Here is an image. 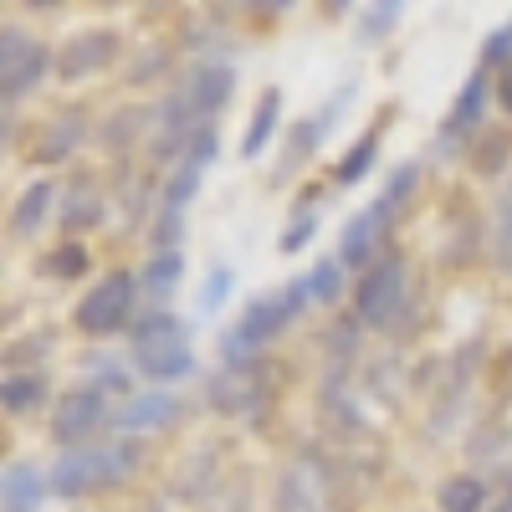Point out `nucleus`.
Masks as SVG:
<instances>
[{
	"instance_id": "nucleus-1",
	"label": "nucleus",
	"mask_w": 512,
	"mask_h": 512,
	"mask_svg": "<svg viewBox=\"0 0 512 512\" xmlns=\"http://www.w3.org/2000/svg\"><path fill=\"white\" fill-rule=\"evenodd\" d=\"M313 297V287H308V277H292L282 292H272V297H256V303L241 313V323L221 338V354H226V364L236 369V364H246L262 344H272V338L303 313V303Z\"/></svg>"
},
{
	"instance_id": "nucleus-2",
	"label": "nucleus",
	"mask_w": 512,
	"mask_h": 512,
	"mask_svg": "<svg viewBox=\"0 0 512 512\" xmlns=\"http://www.w3.org/2000/svg\"><path fill=\"white\" fill-rule=\"evenodd\" d=\"M134 364H139V374H149V379H159V384L185 379V374L195 369L185 318H175L169 308H149V313L134 323Z\"/></svg>"
},
{
	"instance_id": "nucleus-3",
	"label": "nucleus",
	"mask_w": 512,
	"mask_h": 512,
	"mask_svg": "<svg viewBox=\"0 0 512 512\" xmlns=\"http://www.w3.org/2000/svg\"><path fill=\"white\" fill-rule=\"evenodd\" d=\"M139 466V446L134 441H113V446H82V451H62V461L52 466V492L57 497H82L123 482Z\"/></svg>"
},
{
	"instance_id": "nucleus-4",
	"label": "nucleus",
	"mask_w": 512,
	"mask_h": 512,
	"mask_svg": "<svg viewBox=\"0 0 512 512\" xmlns=\"http://www.w3.org/2000/svg\"><path fill=\"white\" fill-rule=\"evenodd\" d=\"M72 323L88 333V338H113V333H123V328H134V323H139V282L128 277V272L98 277L88 292H82Z\"/></svg>"
},
{
	"instance_id": "nucleus-5",
	"label": "nucleus",
	"mask_w": 512,
	"mask_h": 512,
	"mask_svg": "<svg viewBox=\"0 0 512 512\" xmlns=\"http://www.w3.org/2000/svg\"><path fill=\"white\" fill-rule=\"evenodd\" d=\"M359 323L369 328H395L400 313H405V262L400 256H384V262H374L364 277H359Z\"/></svg>"
},
{
	"instance_id": "nucleus-6",
	"label": "nucleus",
	"mask_w": 512,
	"mask_h": 512,
	"mask_svg": "<svg viewBox=\"0 0 512 512\" xmlns=\"http://www.w3.org/2000/svg\"><path fill=\"white\" fill-rule=\"evenodd\" d=\"M47 67H52V52L41 47V41H31L16 26L0 31V98L6 103H21L36 82L47 77Z\"/></svg>"
},
{
	"instance_id": "nucleus-7",
	"label": "nucleus",
	"mask_w": 512,
	"mask_h": 512,
	"mask_svg": "<svg viewBox=\"0 0 512 512\" xmlns=\"http://www.w3.org/2000/svg\"><path fill=\"white\" fill-rule=\"evenodd\" d=\"M108 425V395L93 390V384H82V390H67L52 410V441L67 446V451H82L93 446V436Z\"/></svg>"
},
{
	"instance_id": "nucleus-8",
	"label": "nucleus",
	"mask_w": 512,
	"mask_h": 512,
	"mask_svg": "<svg viewBox=\"0 0 512 512\" xmlns=\"http://www.w3.org/2000/svg\"><path fill=\"white\" fill-rule=\"evenodd\" d=\"M231 88H236V72L226 62H195L190 77H185V88L180 98L190 103V113L205 123V113H221L231 103Z\"/></svg>"
},
{
	"instance_id": "nucleus-9",
	"label": "nucleus",
	"mask_w": 512,
	"mask_h": 512,
	"mask_svg": "<svg viewBox=\"0 0 512 512\" xmlns=\"http://www.w3.org/2000/svg\"><path fill=\"white\" fill-rule=\"evenodd\" d=\"M113 57H118V36L103 31V26H88L82 36H72L67 47H62V57H57V77H62V82H77V77H88V72L108 67Z\"/></svg>"
},
{
	"instance_id": "nucleus-10",
	"label": "nucleus",
	"mask_w": 512,
	"mask_h": 512,
	"mask_svg": "<svg viewBox=\"0 0 512 512\" xmlns=\"http://www.w3.org/2000/svg\"><path fill=\"white\" fill-rule=\"evenodd\" d=\"M384 221H390V210H379V205H369V210H359V216L349 221V231H344V246H338V262L344 267H374V262H384L379 256V246H384Z\"/></svg>"
},
{
	"instance_id": "nucleus-11",
	"label": "nucleus",
	"mask_w": 512,
	"mask_h": 512,
	"mask_svg": "<svg viewBox=\"0 0 512 512\" xmlns=\"http://www.w3.org/2000/svg\"><path fill=\"white\" fill-rule=\"evenodd\" d=\"M175 415H180V400L169 395V390H144V395H134L128 405H118L113 425H118V431H128V436H139V431H154V425L175 420Z\"/></svg>"
},
{
	"instance_id": "nucleus-12",
	"label": "nucleus",
	"mask_w": 512,
	"mask_h": 512,
	"mask_svg": "<svg viewBox=\"0 0 512 512\" xmlns=\"http://www.w3.org/2000/svg\"><path fill=\"white\" fill-rule=\"evenodd\" d=\"M52 492V477H41L36 466L16 461L0 477V512H41V497Z\"/></svg>"
},
{
	"instance_id": "nucleus-13",
	"label": "nucleus",
	"mask_w": 512,
	"mask_h": 512,
	"mask_svg": "<svg viewBox=\"0 0 512 512\" xmlns=\"http://www.w3.org/2000/svg\"><path fill=\"white\" fill-rule=\"evenodd\" d=\"M482 108H487V77L477 72V77H466V88H461V98H456L451 118L441 123V144L451 149V144H461L466 134H477V123H482Z\"/></svg>"
},
{
	"instance_id": "nucleus-14",
	"label": "nucleus",
	"mask_w": 512,
	"mask_h": 512,
	"mask_svg": "<svg viewBox=\"0 0 512 512\" xmlns=\"http://www.w3.org/2000/svg\"><path fill=\"white\" fill-rule=\"evenodd\" d=\"M52 200H57V185H52V180H31V185L21 190V200L11 205V236H16V241L36 236V226L52 216Z\"/></svg>"
},
{
	"instance_id": "nucleus-15",
	"label": "nucleus",
	"mask_w": 512,
	"mask_h": 512,
	"mask_svg": "<svg viewBox=\"0 0 512 512\" xmlns=\"http://www.w3.org/2000/svg\"><path fill=\"white\" fill-rule=\"evenodd\" d=\"M47 390H52V384H47V374H41V369H11L6 379H0V405H6L11 415H31L41 400H47Z\"/></svg>"
},
{
	"instance_id": "nucleus-16",
	"label": "nucleus",
	"mask_w": 512,
	"mask_h": 512,
	"mask_svg": "<svg viewBox=\"0 0 512 512\" xmlns=\"http://www.w3.org/2000/svg\"><path fill=\"white\" fill-rule=\"evenodd\" d=\"M180 277H185V256H180V251H154V262L144 267V287H149V297H154V308H159V303L169 308V292L180 287Z\"/></svg>"
},
{
	"instance_id": "nucleus-17",
	"label": "nucleus",
	"mask_w": 512,
	"mask_h": 512,
	"mask_svg": "<svg viewBox=\"0 0 512 512\" xmlns=\"http://www.w3.org/2000/svg\"><path fill=\"white\" fill-rule=\"evenodd\" d=\"M277 113H282V93H277V88H267V93H262V103H256V113H251V123H246V139H241V154H246V159H256V154L267 149L272 128H277Z\"/></svg>"
},
{
	"instance_id": "nucleus-18",
	"label": "nucleus",
	"mask_w": 512,
	"mask_h": 512,
	"mask_svg": "<svg viewBox=\"0 0 512 512\" xmlns=\"http://www.w3.org/2000/svg\"><path fill=\"white\" fill-rule=\"evenodd\" d=\"M441 512H482L487 507V487L477 482V477H451V482H441Z\"/></svg>"
},
{
	"instance_id": "nucleus-19",
	"label": "nucleus",
	"mask_w": 512,
	"mask_h": 512,
	"mask_svg": "<svg viewBox=\"0 0 512 512\" xmlns=\"http://www.w3.org/2000/svg\"><path fill=\"white\" fill-rule=\"evenodd\" d=\"M344 262H338V256H323V262L313 267V277H308V287H313V297H318V303H338V297H344Z\"/></svg>"
},
{
	"instance_id": "nucleus-20",
	"label": "nucleus",
	"mask_w": 512,
	"mask_h": 512,
	"mask_svg": "<svg viewBox=\"0 0 512 512\" xmlns=\"http://www.w3.org/2000/svg\"><path fill=\"white\" fill-rule=\"evenodd\" d=\"M103 221V200L82 185V190H72V200H67V210H62V226L67 231H88V226H98Z\"/></svg>"
},
{
	"instance_id": "nucleus-21",
	"label": "nucleus",
	"mask_w": 512,
	"mask_h": 512,
	"mask_svg": "<svg viewBox=\"0 0 512 512\" xmlns=\"http://www.w3.org/2000/svg\"><path fill=\"white\" fill-rule=\"evenodd\" d=\"M374 159H379V139H374V134H364L344 159H338V185H359V180L369 175V164H374Z\"/></svg>"
},
{
	"instance_id": "nucleus-22",
	"label": "nucleus",
	"mask_w": 512,
	"mask_h": 512,
	"mask_svg": "<svg viewBox=\"0 0 512 512\" xmlns=\"http://www.w3.org/2000/svg\"><path fill=\"white\" fill-rule=\"evenodd\" d=\"M41 272H47V277H82V272H88V246H82V241H67V246H57V251H47V267H41Z\"/></svg>"
},
{
	"instance_id": "nucleus-23",
	"label": "nucleus",
	"mask_w": 512,
	"mask_h": 512,
	"mask_svg": "<svg viewBox=\"0 0 512 512\" xmlns=\"http://www.w3.org/2000/svg\"><path fill=\"white\" fill-rule=\"evenodd\" d=\"M313 231H318V210L308 205V210H297V216H292V226L277 236V251L282 256H292V251H303L308 241H313Z\"/></svg>"
},
{
	"instance_id": "nucleus-24",
	"label": "nucleus",
	"mask_w": 512,
	"mask_h": 512,
	"mask_svg": "<svg viewBox=\"0 0 512 512\" xmlns=\"http://www.w3.org/2000/svg\"><path fill=\"white\" fill-rule=\"evenodd\" d=\"M415 180H420V169H415V164H400L395 175H390V185H384V195H379L374 205H379V210H395V205H400V200L415 190Z\"/></svg>"
},
{
	"instance_id": "nucleus-25",
	"label": "nucleus",
	"mask_w": 512,
	"mask_h": 512,
	"mask_svg": "<svg viewBox=\"0 0 512 512\" xmlns=\"http://www.w3.org/2000/svg\"><path fill=\"white\" fill-rule=\"evenodd\" d=\"M77 139H82V123H77V118H62L52 134H47V149H41V159H67Z\"/></svg>"
},
{
	"instance_id": "nucleus-26",
	"label": "nucleus",
	"mask_w": 512,
	"mask_h": 512,
	"mask_svg": "<svg viewBox=\"0 0 512 512\" xmlns=\"http://www.w3.org/2000/svg\"><path fill=\"white\" fill-rule=\"evenodd\" d=\"M231 267H210V277H205V287H200V308L205 313H216L221 303H226V292H231Z\"/></svg>"
},
{
	"instance_id": "nucleus-27",
	"label": "nucleus",
	"mask_w": 512,
	"mask_h": 512,
	"mask_svg": "<svg viewBox=\"0 0 512 512\" xmlns=\"http://www.w3.org/2000/svg\"><path fill=\"white\" fill-rule=\"evenodd\" d=\"M395 21H400V6H374V11H364L359 36H364V41H379V36L395 31Z\"/></svg>"
},
{
	"instance_id": "nucleus-28",
	"label": "nucleus",
	"mask_w": 512,
	"mask_h": 512,
	"mask_svg": "<svg viewBox=\"0 0 512 512\" xmlns=\"http://www.w3.org/2000/svg\"><path fill=\"white\" fill-rule=\"evenodd\" d=\"M507 52H512V31H497V36H487V47H482L487 67H497V72H502V67H512V57H507Z\"/></svg>"
},
{
	"instance_id": "nucleus-29",
	"label": "nucleus",
	"mask_w": 512,
	"mask_h": 512,
	"mask_svg": "<svg viewBox=\"0 0 512 512\" xmlns=\"http://www.w3.org/2000/svg\"><path fill=\"white\" fill-rule=\"evenodd\" d=\"M497 98L507 103V113H512V67H502L497 72Z\"/></svg>"
},
{
	"instance_id": "nucleus-30",
	"label": "nucleus",
	"mask_w": 512,
	"mask_h": 512,
	"mask_svg": "<svg viewBox=\"0 0 512 512\" xmlns=\"http://www.w3.org/2000/svg\"><path fill=\"white\" fill-rule=\"evenodd\" d=\"M502 246H507V256H512V195L502 200Z\"/></svg>"
},
{
	"instance_id": "nucleus-31",
	"label": "nucleus",
	"mask_w": 512,
	"mask_h": 512,
	"mask_svg": "<svg viewBox=\"0 0 512 512\" xmlns=\"http://www.w3.org/2000/svg\"><path fill=\"white\" fill-rule=\"evenodd\" d=\"M492 512H512V497H502V502H497V507H492Z\"/></svg>"
}]
</instances>
